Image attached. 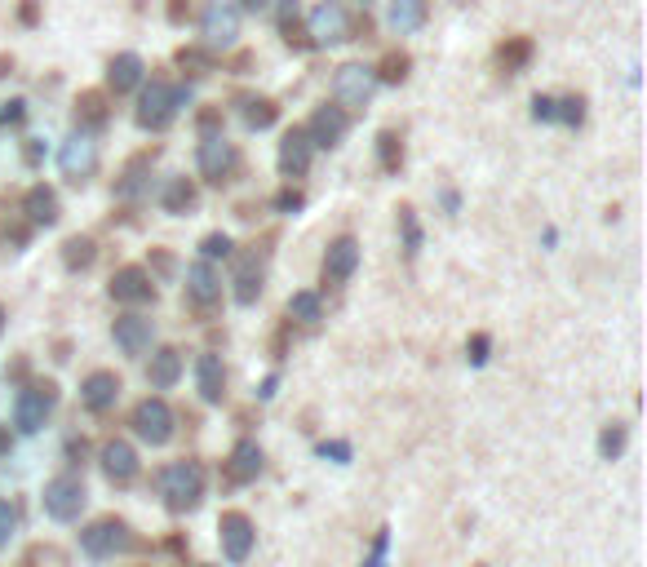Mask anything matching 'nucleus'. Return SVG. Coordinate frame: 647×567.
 <instances>
[{
  "mask_svg": "<svg viewBox=\"0 0 647 567\" xmlns=\"http://www.w3.org/2000/svg\"><path fill=\"white\" fill-rule=\"evenodd\" d=\"M191 102V89L178 85V80H164V76H151V85H142L138 94V111H133V120H138V129L147 133H164L178 120V111Z\"/></svg>",
  "mask_w": 647,
  "mask_h": 567,
  "instance_id": "obj_1",
  "label": "nucleus"
},
{
  "mask_svg": "<svg viewBox=\"0 0 647 567\" xmlns=\"http://www.w3.org/2000/svg\"><path fill=\"white\" fill-rule=\"evenodd\" d=\"M160 497H164V505H169L173 514L195 510V505L204 501V466L200 461H191V457L164 466L160 470Z\"/></svg>",
  "mask_w": 647,
  "mask_h": 567,
  "instance_id": "obj_2",
  "label": "nucleus"
},
{
  "mask_svg": "<svg viewBox=\"0 0 647 567\" xmlns=\"http://www.w3.org/2000/svg\"><path fill=\"white\" fill-rule=\"evenodd\" d=\"M58 408V386L49 377H27L23 390L14 399V426L18 435H36L40 426L49 421V412Z\"/></svg>",
  "mask_w": 647,
  "mask_h": 567,
  "instance_id": "obj_3",
  "label": "nucleus"
},
{
  "mask_svg": "<svg viewBox=\"0 0 647 567\" xmlns=\"http://www.w3.org/2000/svg\"><path fill=\"white\" fill-rule=\"evenodd\" d=\"M129 426H133V435H138L142 443L164 448V443L178 435V412L169 408V399H164V395H147V399H138V404H133Z\"/></svg>",
  "mask_w": 647,
  "mask_h": 567,
  "instance_id": "obj_4",
  "label": "nucleus"
},
{
  "mask_svg": "<svg viewBox=\"0 0 647 567\" xmlns=\"http://www.w3.org/2000/svg\"><path fill=\"white\" fill-rule=\"evenodd\" d=\"M80 550H85L89 559H116V554L138 550V536H133V528L125 519L107 514V519H94L85 532H80Z\"/></svg>",
  "mask_w": 647,
  "mask_h": 567,
  "instance_id": "obj_5",
  "label": "nucleus"
},
{
  "mask_svg": "<svg viewBox=\"0 0 647 567\" xmlns=\"http://www.w3.org/2000/svg\"><path fill=\"white\" fill-rule=\"evenodd\" d=\"M89 492H85V479L80 474H54V479L45 483V492H40V505H45V514L54 523H76L80 510H85Z\"/></svg>",
  "mask_w": 647,
  "mask_h": 567,
  "instance_id": "obj_6",
  "label": "nucleus"
},
{
  "mask_svg": "<svg viewBox=\"0 0 647 567\" xmlns=\"http://www.w3.org/2000/svg\"><path fill=\"white\" fill-rule=\"evenodd\" d=\"M182 293H187V311L200 319H213L222 306V275L213 262H191L187 266V284H182Z\"/></svg>",
  "mask_w": 647,
  "mask_h": 567,
  "instance_id": "obj_7",
  "label": "nucleus"
},
{
  "mask_svg": "<svg viewBox=\"0 0 647 567\" xmlns=\"http://www.w3.org/2000/svg\"><path fill=\"white\" fill-rule=\"evenodd\" d=\"M195 164H200V178L209 187H227V182H235V173H240V147L227 142L222 133H213V138H200Z\"/></svg>",
  "mask_w": 647,
  "mask_h": 567,
  "instance_id": "obj_8",
  "label": "nucleus"
},
{
  "mask_svg": "<svg viewBox=\"0 0 647 567\" xmlns=\"http://www.w3.org/2000/svg\"><path fill=\"white\" fill-rule=\"evenodd\" d=\"M377 94V76L364 63H342L333 71V102L342 111H364Z\"/></svg>",
  "mask_w": 647,
  "mask_h": 567,
  "instance_id": "obj_9",
  "label": "nucleus"
},
{
  "mask_svg": "<svg viewBox=\"0 0 647 567\" xmlns=\"http://www.w3.org/2000/svg\"><path fill=\"white\" fill-rule=\"evenodd\" d=\"M98 164H102V151H98L94 133H71L63 142V151H58V169H63V178L71 187H85L98 173Z\"/></svg>",
  "mask_w": 647,
  "mask_h": 567,
  "instance_id": "obj_10",
  "label": "nucleus"
},
{
  "mask_svg": "<svg viewBox=\"0 0 647 567\" xmlns=\"http://www.w3.org/2000/svg\"><path fill=\"white\" fill-rule=\"evenodd\" d=\"M200 36H204V49H231L240 40V9L231 0H209L200 9Z\"/></svg>",
  "mask_w": 647,
  "mask_h": 567,
  "instance_id": "obj_11",
  "label": "nucleus"
},
{
  "mask_svg": "<svg viewBox=\"0 0 647 567\" xmlns=\"http://www.w3.org/2000/svg\"><path fill=\"white\" fill-rule=\"evenodd\" d=\"M315 45H342V40H355V18L342 0H320L311 9V23H306Z\"/></svg>",
  "mask_w": 647,
  "mask_h": 567,
  "instance_id": "obj_12",
  "label": "nucleus"
},
{
  "mask_svg": "<svg viewBox=\"0 0 647 567\" xmlns=\"http://www.w3.org/2000/svg\"><path fill=\"white\" fill-rule=\"evenodd\" d=\"M111 342H116L120 355L142 359L151 350V342H156V324H151V315H142V311H125V315L111 319Z\"/></svg>",
  "mask_w": 647,
  "mask_h": 567,
  "instance_id": "obj_13",
  "label": "nucleus"
},
{
  "mask_svg": "<svg viewBox=\"0 0 647 567\" xmlns=\"http://www.w3.org/2000/svg\"><path fill=\"white\" fill-rule=\"evenodd\" d=\"M355 271H359V240L355 235H337V240H328L324 262H320V284L324 288H342V284H351Z\"/></svg>",
  "mask_w": 647,
  "mask_h": 567,
  "instance_id": "obj_14",
  "label": "nucleus"
},
{
  "mask_svg": "<svg viewBox=\"0 0 647 567\" xmlns=\"http://www.w3.org/2000/svg\"><path fill=\"white\" fill-rule=\"evenodd\" d=\"M280 173L289 182L297 178H306L311 173V164H315V142H311V133H306V125H293V129H284V138H280Z\"/></svg>",
  "mask_w": 647,
  "mask_h": 567,
  "instance_id": "obj_15",
  "label": "nucleus"
},
{
  "mask_svg": "<svg viewBox=\"0 0 647 567\" xmlns=\"http://www.w3.org/2000/svg\"><path fill=\"white\" fill-rule=\"evenodd\" d=\"M107 293H111V302H120V306H147V302H156V280H151L147 266H120V271L111 275Z\"/></svg>",
  "mask_w": 647,
  "mask_h": 567,
  "instance_id": "obj_16",
  "label": "nucleus"
},
{
  "mask_svg": "<svg viewBox=\"0 0 647 567\" xmlns=\"http://www.w3.org/2000/svg\"><path fill=\"white\" fill-rule=\"evenodd\" d=\"M231 293H235V302L240 306H253L262 297V288H266V253L253 244L249 253H240L235 257V275H231Z\"/></svg>",
  "mask_w": 647,
  "mask_h": 567,
  "instance_id": "obj_17",
  "label": "nucleus"
},
{
  "mask_svg": "<svg viewBox=\"0 0 647 567\" xmlns=\"http://www.w3.org/2000/svg\"><path fill=\"white\" fill-rule=\"evenodd\" d=\"M306 133H311L315 151H333L346 142V133H351V111H342L337 102H324V107H315V116L306 120Z\"/></svg>",
  "mask_w": 647,
  "mask_h": 567,
  "instance_id": "obj_18",
  "label": "nucleus"
},
{
  "mask_svg": "<svg viewBox=\"0 0 647 567\" xmlns=\"http://www.w3.org/2000/svg\"><path fill=\"white\" fill-rule=\"evenodd\" d=\"M218 541H222V554H227L231 563H244L253 554V541H258V532H253V519L244 510H227L218 519Z\"/></svg>",
  "mask_w": 647,
  "mask_h": 567,
  "instance_id": "obj_19",
  "label": "nucleus"
},
{
  "mask_svg": "<svg viewBox=\"0 0 647 567\" xmlns=\"http://www.w3.org/2000/svg\"><path fill=\"white\" fill-rule=\"evenodd\" d=\"M98 461H102V474H107L116 488L133 483V479H138V470H142L138 448H133L129 439H107V443H102V452H98Z\"/></svg>",
  "mask_w": 647,
  "mask_h": 567,
  "instance_id": "obj_20",
  "label": "nucleus"
},
{
  "mask_svg": "<svg viewBox=\"0 0 647 567\" xmlns=\"http://www.w3.org/2000/svg\"><path fill=\"white\" fill-rule=\"evenodd\" d=\"M120 390H125V381L111 373V368H94V373L80 381V404L102 417V412H111L120 404Z\"/></svg>",
  "mask_w": 647,
  "mask_h": 567,
  "instance_id": "obj_21",
  "label": "nucleus"
},
{
  "mask_svg": "<svg viewBox=\"0 0 647 567\" xmlns=\"http://www.w3.org/2000/svg\"><path fill=\"white\" fill-rule=\"evenodd\" d=\"M71 120H76V133H98L111 125V98L107 89H80L76 102H71Z\"/></svg>",
  "mask_w": 647,
  "mask_h": 567,
  "instance_id": "obj_22",
  "label": "nucleus"
},
{
  "mask_svg": "<svg viewBox=\"0 0 647 567\" xmlns=\"http://www.w3.org/2000/svg\"><path fill=\"white\" fill-rule=\"evenodd\" d=\"M151 164H156V151H138V156L125 160V169L116 173V200H133L138 204L142 195L151 191Z\"/></svg>",
  "mask_w": 647,
  "mask_h": 567,
  "instance_id": "obj_23",
  "label": "nucleus"
},
{
  "mask_svg": "<svg viewBox=\"0 0 647 567\" xmlns=\"http://www.w3.org/2000/svg\"><path fill=\"white\" fill-rule=\"evenodd\" d=\"M258 474H262V448L253 439H240L227 452V461H222V479L240 488V483H253Z\"/></svg>",
  "mask_w": 647,
  "mask_h": 567,
  "instance_id": "obj_24",
  "label": "nucleus"
},
{
  "mask_svg": "<svg viewBox=\"0 0 647 567\" xmlns=\"http://www.w3.org/2000/svg\"><path fill=\"white\" fill-rule=\"evenodd\" d=\"M23 218L32 222V231H40V226H54L58 218H63V204H58V191H54V187H45V182L27 187V195H23Z\"/></svg>",
  "mask_w": 647,
  "mask_h": 567,
  "instance_id": "obj_25",
  "label": "nucleus"
},
{
  "mask_svg": "<svg viewBox=\"0 0 647 567\" xmlns=\"http://www.w3.org/2000/svg\"><path fill=\"white\" fill-rule=\"evenodd\" d=\"M142 71H147V63H142L138 54H116L107 63V98L133 94V89L142 85Z\"/></svg>",
  "mask_w": 647,
  "mask_h": 567,
  "instance_id": "obj_26",
  "label": "nucleus"
},
{
  "mask_svg": "<svg viewBox=\"0 0 647 567\" xmlns=\"http://www.w3.org/2000/svg\"><path fill=\"white\" fill-rule=\"evenodd\" d=\"M195 386H200L204 404H222V399H227V368H222V359L213 355V350H204V355L195 359Z\"/></svg>",
  "mask_w": 647,
  "mask_h": 567,
  "instance_id": "obj_27",
  "label": "nucleus"
},
{
  "mask_svg": "<svg viewBox=\"0 0 647 567\" xmlns=\"http://www.w3.org/2000/svg\"><path fill=\"white\" fill-rule=\"evenodd\" d=\"M275 23H280L284 45L297 49V54H311V49H320L311 40V32L302 27V5H297V0H280V5H275Z\"/></svg>",
  "mask_w": 647,
  "mask_h": 567,
  "instance_id": "obj_28",
  "label": "nucleus"
},
{
  "mask_svg": "<svg viewBox=\"0 0 647 567\" xmlns=\"http://www.w3.org/2000/svg\"><path fill=\"white\" fill-rule=\"evenodd\" d=\"M178 381H182V350H178V346H160V350H151L147 386H151V390H173Z\"/></svg>",
  "mask_w": 647,
  "mask_h": 567,
  "instance_id": "obj_29",
  "label": "nucleus"
},
{
  "mask_svg": "<svg viewBox=\"0 0 647 567\" xmlns=\"http://www.w3.org/2000/svg\"><path fill=\"white\" fill-rule=\"evenodd\" d=\"M492 58H497L501 76H519V71L532 67V58H537V45H532V36H506Z\"/></svg>",
  "mask_w": 647,
  "mask_h": 567,
  "instance_id": "obj_30",
  "label": "nucleus"
},
{
  "mask_svg": "<svg viewBox=\"0 0 647 567\" xmlns=\"http://www.w3.org/2000/svg\"><path fill=\"white\" fill-rule=\"evenodd\" d=\"M195 204H200V187H195L191 178H169L164 182L160 209L169 213V218H187V213H195Z\"/></svg>",
  "mask_w": 647,
  "mask_h": 567,
  "instance_id": "obj_31",
  "label": "nucleus"
},
{
  "mask_svg": "<svg viewBox=\"0 0 647 567\" xmlns=\"http://www.w3.org/2000/svg\"><path fill=\"white\" fill-rule=\"evenodd\" d=\"M426 18H430V0H390V9H386L390 32H399V36L426 27Z\"/></svg>",
  "mask_w": 647,
  "mask_h": 567,
  "instance_id": "obj_32",
  "label": "nucleus"
},
{
  "mask_svg": "<svg viewBox=\"0 0 647 567\" xmlns=\"http://www.w3.org/2000/svg\"><path fill=\"white\" fill-rule=\"evenodd\" d=\"M284 315H289V324H297V328H320L324 297L315 293V288H297V293L289 297V306H284Z\"/></svg>",
  "mask_w": 647,
  "mask_h": 567,
  "instance_id": "obj_33",
  "label": "nucleus"
},
{
  "mask_svg": "<svg viewBox=\"0 0 647 567\" xmlns=\"http://www.w3.org/2000/svg\"><path fill=\"white\" fill-rule=\"evenodd\" d=\"M94 262H98V240L94 235H71V240H63V266L71 275L89 271Z\"/></svg>",
  "mask_w": 647,
  "mask_h": 567,
  "instance_id": "obj_34",
  "label": "nucleus"
},
{
  "mask_svg": "<svg viewBox=\"0 0 647 567\" xmlns=\"http://www.w3.org/2000/svg\"><path fill=\"white\" fill-rule=\"evenodd\" d=\"M178 67H182V76H187V80H204V76H213V71H218V54H213V49H204V45H182L178 49Z\"/></svg>",
  "mask_w": 647,
  "mask_h": 567,
  "instance_id": "obj_35",
  "label": "nucleus"
},
{
  "mask_svg": "<svg viewBox=\"0 0 647 567\" xmlns=\"http://www.w3.org/2000/svg\"><path fill=\"white\" fill-rule=\"evenodd\" d=\"M377 85H404L408 76H413V54L408 49H390V54H382V63L373 67Z\"/></svg>",
  "mask_w": 647,
  "mask_h": 567,
  "instance_id": "obj_36",
  "label": "nucleus"
},
{
  "mask_svg": "<svg viewBox=\"0 0 647 567\" xmlns=\"http://www.w3.org/2000/svg\"><path fill=\"white\" fill-rule=\"evenodd\" d=\"M377 164H382V173H390V178L404 169V133L399 129L377 133Z\"/></svg>",
  "mask_w": 647,
  "mask_h": 567,
  "instance_id": "obj_37",
  "label": "nucleus"
},
{
  "mask_svg": "<svg viewBox=\"0 0 647 567\" xmlns=\"http://www.w3.org/2000/svg\"><path fill=\"white\" fill-rule=\"evenodd\" d=\"M395 222H399V240H404V257H417V253H421V222H417V209H413V204H399V209H395Z\"/></svg>",
  "mask_w": 647,
  "mask_h": 567,
  "instance_id": "obj_38",
  "label": "nucleus"
},
{
  "mask_svg": "<svg viewBox=\"0 0 647 567\" xmlns=\"http://www.w3.org/2000/svg\"><path fill=\"white\" fill-rule=\"evenodd\" d=\"M275 120H280V102H275V98H249V102H244V125H249V129H271L275 125Z\"/></svg>",
  "mask_w": 647,
  "mask_h": 567,
  "instance_id": "obj_39",
  "label": "nucleus"
},
{
  "mask_svg": "<svg viewBox=\"0 0 647 567\" xmlns=\"http://www.w3.org/2000/svg\"><path fill=\"white\" fill-rule=\"evenodd\" d=\"M554 120L568 129H581L585 125V94H563L554 98Z\"/></svg>",
  "mask_w": 647,
  "mask_h": 567,
  "instance_id": "obj_40",
  "label": "nucleus"
},
{
  "mask_svg": "<svg viewBox=\"0 0 647 567\" xmlns=\"http://www.w3.org/2000/svg\"><path fill=\"white\" fill-rule=\"evenodd\" d=\"M625 443H630V426H625V421H608V426H603V435H599L603 461H616V457H621Z\"/></svg>",
  "mask_w": 647,
  "mask_h": 567,
  "instance_id": "obj_41",
  "label": "nucleus"
},
{
  "mask_svg": "<svg viewBox=\"0 0 647 567\" xmlns=\"http://www.w3.org/2000/svg\"><path fill=\"white\" fill-rule=\"evenodd\" d=\"M218 257H222V262H227V257H235V240H231L227 231H209L200 240V262H218Z\"/></svg>",
  "mask_w": 647,
  "mask_h": 567,
  "instance_id": "obj_42",
  "label": "nucleus"
},
{
  "mask_svg": "<svg viewBox=\"0 0 647 567\" xmlns=\"http://www.w3.org/2000/svg\"><path fill=\"white\" fill-rule=\"evenodd\" d=\"M271 204H275V213H302V209H306V191H302V187H293V182H289V187L275 195Z\"/></svg>",
  "mask_w": 647,
  "mask_h": 567,
  "instance_id": "obj_43",
  "label": "nucleus"
},
{
  "mask_svg": "<svg viewBox=\"0 0 647 567\" xmlns=\"http://www.w3.org/2000/svg\"><path fill=\"white\" fill-rule=\"evenodd\" d=\"M0 235L9 240V249H27V240H32V222H27V218H9Z\"/></svg>",
  "mask_w": 647,
  "mask_h": 567,
  "instance_id": "obj_44",
  "label": "nucleus"
},
{
  "mask_svg": "<svg viewBox=\"0 0 647 567\" xmlns=\"http://www.w3.org/2000/svg\"><path fill=\"white\" fill-rule=\"evenodd\" d=\"M23 120H27V102H23V98L0 102V129H18Z\"/></svg>",
  "mask_w": 647,
  "mask_h": 567,
  "instance_id": "obj_45",
  "label": "nucleus"
},
{
  "mask_svg": "<svg viewBox=\"0 0 647 567\" xmlns=\"http://www.w3.org/2000/svg\"><path fill=\"white\" fill-rule=\"evenodd\" d=\"M195 129H200V138H213V133H222V107H204L200 116H195Z\"/></svg>",
  "mask_w": 647,
  "mask_h": 567,
  "instance_id": "obj_46",
  "label": "nucleus"
},
{
  "mask_svg": "<svg viewBox=\"0 0 647 567\" xmlns=\"http://www.w3.org/2000/svg\"><path fill=\"white\" fill-rule=\"evenodd\" d=\"M488 350H492V337H488V333H475V337L466 342V359L479 368V364H488Z\"/></svg>",
  "mask_w": 647,
  "mask_h": 567,
  "instance_id": "obj_47",
  "label": "nucleus"
},
{
  "mask_svg": "<svg viewBox=\"0 0 647 567\" xmlns=\"http://www.w3.org/2000/svg\"><path fill=\"white\" fill-rule=\"evenodd\" d=\"M386 554H390V528L377 532V541H373V550H368L364 567H386Z\"/></svg>",
  "mask_w": 647,
  "mask_h": 567,
  "instance_id": "obj_48",
  "label": "nucleus"
},
{
  "mask_svg": "<svg viewBox=\"0 0 647 567\" xmlns=\"http://www.w3.org/2000/svg\"><path fill=\"white\" fill-rule=\"evenodd\" d=\"M14 528H18V510H14V505H9L5 497H0V545H9Z\"/></svg>",
  "mask_w": 647,
  "mask_h": 567,
  "instance_id": "obj_49",
  "label": "nucleus"
},
{
  "mask_svg": "<svg viewBox=\"0 0 647 567\" xmlns=\"http://www.w3.org/2000/svg\"><path fill=\"white\" fill-rule=\"evenodd\" d=\"M532 120H537V125H554V98L550 94L532 98Z\"/></svg>",
  "mask_w": 647,
  "mask_h": 567,
  "instance_id": "obj_50",
  "label": "nucleus"
},
{
  "mask_svg": "<svg viewBox=\"0 0 647 567\" xmlns=\"http://www.w3.org/2000/svg\"><path fill=\"white\" fill-rule=\"evenodd\" d=\"M63 452H67V466H85V457H89V443L80 439V435H71Z\"/></svg>",
  "mask_w": 647,
  "mask_h": 567,
  "instance_id": "obj_51",
  "label": "nucleus"
},
{
  "mask_svg": "<svg viewBox=\"0 0 647 567\" xmlns=\"http://www.w3.org/2000/svg\"><path fill=\"white\" fill-rule=\"evenodd\" d=\"M151 266H156V275H173V253L169 249H151L147 271H151ZM156 275H151V280H156Z\"/></svg>",
  "mask_w": 647,
  "mask_h": 567,
  "instance_id": "obj_52",
  "label": "nucleus"
},
{
  "mask_svg": "<svg viewBox=\"0 0 647 567\" xmlns=\"http://www.w3.org/2000/svg\"><path fill=\"white\" fill-rule=\"evenodd\" d=\"M164 14H169L173 27H182L191 18V0H169V9H164Z\"/></svg>",
  "mask_w": 647,
  "mask_h": 567,
  "instance_id": "obj_53",
  "label": "nucleus"
},
{
  "mask_svg": "<svg viewBox=\"0 0 647 567\" xmlns=\"http://www.w3.org/2000/svg\"><path fill=\"white\" fill-rule=\"evenodd\" d=\"M18 23H23V27L40 23V0H23V5H18Z\"/></svg>",
  "mask_w": 647,
  "mask_h": 567,
  "instance_id": "obj_54",
  "label": "nucleus"
},
{
  "mask_svg": "<svg viewBox=\"0 0 647 567\" xmlns=\"http://www.w3.org/2000/svg\"><path fill=\"white\" fill-rule=\"evenodd\" d=\"M23 160L36 169V164L45 160V142H40V138H27V142H23Z\"/></svg>",
  "mask_w": 647,
  "mask_h": 567,
  "instance_id": "obj_55",
  "label": "nucleus"
},
{
  "mask_svg": "<svg viewBox=\"0 0 647 567\" xmlns=\"http://www.w3.org/2000/svg\"><path fill=\"white\" fill-rule=\"evenodd\" d=\"M320 457H333V461H351V443H320Z\"/></svg>",
  "mask_w": 647,
  "mask_h": 567,
  "instance_id": "obj_56",
  "label": "nucleus"
},
{
  "mask_svg": "<svg viewBox=\"0 0 647 567\" xmlns=\"http://www.w3.org/2000/svg\"><path fill=\"white\" fill-rule=\"evenodd\" d=\"M5 381H27V359H23V355H18L14 364L5 368Z\"/></svg>",
  "mask_w": 647,
  "mask_h": 567,
  "instance_id": "obj_57",
  "label": "nucleus"
},
{
  "mask_svg": "<svg viewBox=\"0 0 647 567\" xmlns=\"http://www.w3.org/2000/svg\"><path fill=\"white\" fill-rule=\"evenodd\" d=\"M14 76V54H0V80Z\"/></svg>",
  "mask_w": 647,
  "mask_h": 567,
  "instance_id": "obj_58",
  "label": "nucleus"
},
{
  "mask_svg": "<svg viewBox=\"0 0 647 567\" xmlns=\"http://www.w3.org/2000/svg\"><path fill=\"white\" fill-rule=\"evenodd\" d=\"M9 448H14V435H9V426H0V457H5Z\"/></svg>",
  "mask_w": 647,
  "mask_h": 567,
  "instance_id": "obj_59",
  "label": "nucleus"
},
{
  "mask_svg": "<svg viewBox=\"0 0 647 567\" xmlns=\"http://www.w3.org/2000/svg\"><path fill=\"white\" fill-rule=\"evenodd\" d=\"M275 386H280V377H266V381H262V390H258V395H262V399H271V395H275Z\"/></svg>",
  "mask_w": 647,
  "mask_h": 567,
  "instance_id": "obj_60",
  "label": "nucleus"
},
{
  "mask_svg": "<svg viewBox=\"0 0 647 567\" xmlns=\"http://www.w3.org/2000/svg\"><path fill=\"white\" fill-rule=\"evenodd\" d=\"M244 9H253V14H258V9H266V0H240Z\"/></svg>",
  "mask_w": 647,
  "mask_h": 567,
  "instance_id": "obj_61",
  "label": "nucleus"
},
{
  "mask_svg": "<svg viewBox=\"0 0 647 567\" xmlns=\"http://www.w3.org/2000/svg\"><path fill=\"white\" fill-rule=\"evenodd\" d=\"M5 319H9V311H5V302H0V333H5Z\"/></svg>",
  "mask_w": 647,
  "mask_h": 567,
  "instance_id": "obj_62",
  "label": "nucleus"
}]
</instances>
